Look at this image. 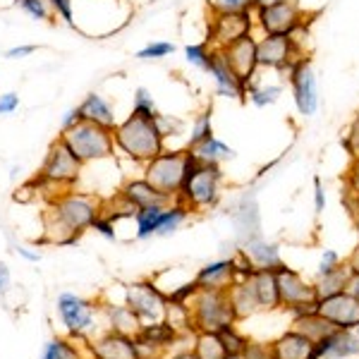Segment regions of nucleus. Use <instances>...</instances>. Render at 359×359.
<instances>
[{
    "label": "nucleus",
    "mask_w": 359,
    "mask_h": 359,
    "mask_svg": "<svg viewBox=\"0 0 359 359\" xmlns=\"http://www.w3.org/2000/svg\"><path fill=\"white\" fill-rule=\"evenodd\" d=\"M98 213H101V201L94 194L65 189L53 201H48V208L43 213L41 242L57 247L77 245Z\"/></svg>",
    "instance_id": "nucleus-1"
},
{
    "label": "nucleus",
    "mask_w": 359,
    "mask_h": 359,
    "mask_svg": "<svg viewBox=\"0 0 359 359\" xmlns=\"http://www.w3.org/2000/svg\"><path fill=\"white\" fill-rule=\"evenodd\" d=\"M79 175H82V163L74 158V154L65 147L60 137L53 139L48 147V154L43 158V165L39 172L27 182L29 189L36 194H43L46 201H53L57 192H65L77 184Z\"/></svg>",
    "instance_id": "nucleus-2"
},
{
    "label": "nucleus",
    "mask_w": 359,
    "mask_h": 359,
    "mask_svg": "<svg viewBox=\"0 0 359 359\" xmlns=\"http://www.w3.org/2000/svg\"><path fill=\"white\" fill-rule=\"evenodd\" d=\"M115 151H120L127 161L144 165L165 149V139L161 135L156 120L127 115L123 123L113 127Z\"/></svg>",
    "instance_id": "nucleus-3"
},
{
    "label": "nucleus",
    "mask_w": 359,
    "mask_h": 359,
    "mask_svg": "<svg viewBox=\"0 0 359 359\" xmlns=\"http://www.w3.org/2000/svg\"><path fill=\"white\" fill-rule=\"evenodd\" d=\"M223 177L221 163H199V158L187 149V172L175 201H182L184 206H189V211H206L218 206Z\"/></svg>",
    "instance_id": "nucleus-4"
},
{
    "label": "nucleus",
    "mask_w": 359,
    "mask_h": 359,
    "mask_svg": "<svg viewBox=\"0 0 359 359\" xmlns=\"http://www.w3.org/2000/svg\"><path fill=\"white\" fill-rule=\"evenodd\" d=\"M55 314L60 318V326L65 328V335L79 343H86L94 338L101 323V299H86L74 292H60L55 299Z\"/></svg>",
    "instance_id": "nucleus-5"
},
{
    "label": "nucleus",
    "mask_w": 359,
    "mask_h": 359,
    "mask_svg": "<svg viewBox=\"0 0 359 359\" xmlns=\"http://www.w3.org/2000/svg\"><path fill=\"white\" fill-rule=\"evenodd\" d=\"M57 137L65 142V147L82 165L96 163V161H108L115 156V139L111 127H101L84 120V123L60 132Z\"/></svg>",
    "instance_id": "nucleus-6"
},
{
    "label": "nucleus",
    "mask_w": 359,
    "mask_h": 359,
    "mask_svg": "<svg viewBox=\"0 0 359 359\" xmlns=\"http://www.w3.org/2000/svg\"><path fill=\"white\" fill-rule=\"evenodd\" d=\"M309 15L297 0H276V3L259 5L254 10V25L264 34H283L297 36L309 29Z\"/></svg>",
    "instance_id": "nucleus-7"
},
{
    "label": "nucleus",
    "mask_w": 359,
    "mask_h": 359,
    "mask_svg": "<svg viewBox=\"0 0 359 359\" xmlns=\"http://www.w3.org/2000/svg\"><path fill=\"white\" fill-rule=\"evenodd\" d=\"M144 177L161 189L163 194L175 199L180 187H182L184 172H187V147L184 149H163L158 156L142 165Z\"/></svg>",
    "instance_id": "nucleus-8"
},
{
    "label": "nucleus",
    "mask_w": 359,
    "mask_h": 359,
    "mask_svg": "<svg viewBox=\"0 0 359 359\" xmlns=\"http://www.w3.org/2000/svg\"><path fill=\"white\" fill-rule=\"evenodd\" d=\"M189 314H192L194 333L218 331L225 323H237L233 304H230V299H228V292L199 290L194 302L189 304Z\"/></svg>",
    "instance_id": "nucleus-9"
},
{
    "label": "nucleus",
    "mask_w": 359,
    "mask_h": 359,
    "mask_svg": "<svg viewBox=\"0 0 359 359\" xmlns=\"http://www.w3.org/2000/svg\"><path fill=\"white\" fill-rule=\"evenodd\" d=\"M125 304L135 311L142 323L161 321L168 311V294L156 285L154 278H142L125 285Z\"/></svg>",
    "instance_id": "nucleus-10"
},
{
    "label": "nucleus",
    "mask_w": 359,
    "mask_h": 359,
    "mask_svg": "<svg viewBox=\"0 0 359 359\" xmlns=\"http://www.w3.org/2000/svg\"><path fill=\"white\" fill-rule=\"evenodd\" d=\"M254 10H235V13H225V10H211V20H208V36L206 43L211 48H225L237 39L247 36L254 32Z\"/></svg>",
    "instance_id": "nucleus-11"
},
{
    "label": "nucleus",
    "mask_w": 359,
    "mask_h": 359,
    "mask_svg": "<svg viewBox=\"0 0 359 359\" xmlns=\"http://www.w3.org/2000/svg\"><path fill=\"white\" fill-rule=\"evenodd\" d=\"M257 55H259V67L285 72L297 57L304 55V46L302 39L297 36L264 34L262 39H257Z\"/></svg>",
    "instance_id": "nucleus-12"
},
{
    "label": "nucleus",
    "mask_w": 359,
    "mask_h": 359,
    "mask_svg": "<svg viewBox=\"0 0 359 359\" xmlns=\"http://www.w3.org/2000/svg\"><path fill=\"white\" fill-rule=\"evenodd\" d=\"M287 72V82H290L294 106H297L299 115L309 118L318 111V84H316V74L311 69L309 57L302 55L292 62Z\"/></svg>",
    "instance_id": "nucleus-13"
},
{
    "label": "nucleus",
    "mask_w": 359,
    "mask_h": 359,
    "mask_svg": "<svg viewBox=\"0 0 359 359\" xmlns=\"http://www.w3.org/2000/svg\"><path fill=\"white\" fill-rule=\"evenodd\" d=\"M89 359H139L135 335L115 333V331H98L94 338L86 340Z\"/></svg>",
    "instance_id": "nucleus-14"
},
{
    "label": "nucleus",
    "mask_w": 359,
    "mask_h": 359,
    "mask_svg": "<svg viewBox=\"0 0 359 359\" xmlns=\"http://www.w3.org/2000/svg\"><path fill=\"white\" fill-rule=\"evenodd\" d=\"M223 57L228 60L230 69L240 77L242 84H252L257 79L259 72V55H257V36L254 34H247V36L237 39L230 46L221 48Z\"/></svg>",
    "instance_id": "nucleus-15"
},
{
    "label": "nucleus",
    "mask_w": 359,
    "mask_h": 359,
    "mask_svg": "<svg viewBox=\"0 0 359 359\" xmlns=\"http://www.w3.org/2000/svg\"><path fill=\"white\" fill-rule=\"evenodd\" d=\"M278 278V292H280V309H290L297 304H311L316 302L314 283L304 280L299 271L290 269L287 264H280L273 271Z\"/></svg>",
    "instance_id": "nucleus-16"
},
{
    "label": "nucleus",
    "mask_w": 359,
    "mask_h": 359,
    "mask_svg": "<svg viewBox=\"0 0 359 359\" xmlns=\"http://www.w3.org/2000/svg\"><path fill=\"white\" fill-rule=\"evenodd\" d=\"M316 311L333 323L338 331H355L359 326V299L350 292H338L333 297L316 299Z\"/></svg>",
    "instance_id": "nucleus-17"
},
{
    "label": "nucleus",
    "mask_w": 359,
    "mask_h": 359,
    "mask_svg": "<svg viewBox=\"0 0 359 359\" xmlns=\"http://www.w3.org/2000/svg\"><path fill=\"white\" fill-rule=\"evenodd\" d=\"M359 357V335L355 331H333L316 340L306 359H350Z\"/></svg>",
    "instance_id": "nucleus-18"
},
{
    "label": "nucleus",
    "mask_w": 359,
    "mask_h": 359,
    "mask_svg": "<svg viewBox=\"0 0 359 359\" xmlns=\"http://www.w3.org/2000/svg\"><path fill=\"white\" fill-rule=\"evenodd\" d=\"M213 79V86H216V94L223 98H235V101H245L249 86L240 82V77L230 69L228 60L223 57V53L218 48H213V57L211 65H208V72Z\"/></svg>",
    "instance_id": "nucleus-19"
},
{
    "label": "nucleus",
    "mask_w": 359,
    "mask_h": 359,
    "mask_svg": "<svg viewBox=\"0 0 359 359\" xmlns=\"http://www.w3.org/2000/svg\"><path fill=\"white\" fill-rule=\"evenodd\" d=\"M118 194L123 196L135 211H139V208H149V206H168L172 201V196H168L161 192V189H156L144 175L127 180L123 187H120Z\"/></svg>",
    "instance_id": "nucleus-20"
},
{
    "label": "nucleus",
    "mask_w": 359,
    "mask_h": 359,
    "mask_svg": "<svg viewBox=\"0 0 359 359\" xmlns=\"http://www.w3.org/2000/svg\"><path fill=\"white\" fill-rule=\"evenodd\" d=\"M235 280H237V276H235L233 259H218V262L201 266L194 273V283L199 285V290L228 292Z\"/></svg>",
    "instance_id": "nucleus-21"
},
{
    "label": "nucleus",
    "mask_w": 359,
    "mask_h": 359,
    "mask_svg": "<svg viewBox=\"0 0 359 359\" xmlns=\"http://www.w3.org/2000/svg\"><path fill=\"white\" fill-rule=\"evenodd\" d=\"M101 323L106 331L125 333V335H137V331L142 328L139 316L125 302L123 304L101 302Z\"/></svg>",
    "instance_id": "nucleus-22"
},
{
    "label": "nucleus",
    "mask_w": 359,
    "mask_h": 359,
    "mask_svg": "<svg viewBox=\"0 0 359 359\" xmlns=\"http://www.w3.org/2000/svg\"><path fill=\"white\" fill-rule=\"evenodd\" d=\"M257 302L262 306V311H276L280 309V292H278V278L273 271L269 269H257L254 276L249 278Z\"/></svg>",
    "instance_id": "nucleus-23"
},
{
    "label": "nucleus",
    "mask_w": 359,
    "mask_h": 359,
    "mask_svg": "<svg viewBox=\"0 0 359 359\" xmlns=\"http://www.w3.org/2000/svg\"><path fill=\"white\" fill-rule=\"evenodd\" d=\"M311 347H314V343L306 335L287 328L285 333L278 335L271 343V352H273L276 359H306L311 355Z\"/></svg>",
    "instance_id": "nucleus-24"
},
{
    "label": "nucleus",
    "mask_w": 359,
    "mask_h": 359,
    "mask_svg": "<svg viewBox=\"0 0 359 359\" xmlns=\"http://www.w3.org/2000/svg\"><path fill=\"white\" fill-rule=\"evenodd\" d=\"M79 111H82V118L86 120V123H94V125H101V127H111V130H113L115 125H118L113 106L101 94H96V91H91V94L84 96V101L79 103Z\"/></svg>",
    "instance_id": "nucleus-25"
},
{
    "label": "nucleus",
    "mask_w": 359,
    "mask_h": 359,
    "mask_svg": "<svg viewBox=\"0 0 359 359\" xmlns=\"http://www.w3.org/2000/svg\"><path fill=\"white\" fill-rule=\"evenodd\" d=\"M228 299H230V304H233L237 321H242V318H249V316L257 314V311H262V306H259V302H257V294H254L249 280H235L233 287L228 290Z\"/></svg>",
    "instance_id": "nucleus-26"
},
{
    "label": "nucleus",
    "mask_w": 359,
    "mask_h": 359,
    "mask_svg": "<svg viewBox=\"0 0 359 359\" xmlns=\"http://www.w3.org/2000/svg\"><path fill=\"white\" fill-rule=\"evenodd\" d=\"M41 359H89V352H86V345L79 343V340L57 335V338H50L43 345Z\"/></svg>",
    "instance_id": "nucleus-27"
},
{
    "label": "nucleus",
    "mask_w": 359,
    "mask_h": 359,
    "mask_svg": "<svg viewBox=\"0 0 359 359\" xmlns=\"http://www.w3.org/2000/svg\"><path fill=\"white\" fill-rule=\"evenodd\" d=\"M347 280H350V269L345 266V262L338 266V269L328 271L323 276H316L314 280V290H316V299L323 297H333L338 292H345Z\"/></svg>",
    "instance_id": "nucleus-28"
},
{
    "label": "nucleus",
    "mask_w": 359,
    "mask_h": 359,
    "mask_svg": "<svg viewBox=\"0 0 359 359\" xmlns=\"http://www.w3.org/2000/svg\"><path fill=\"white\" fill-rule=\"evenodd\" d=\"M292 331H297V333H302L306 335V338L311 340V343H316V340H321V338H326L328 333H333V331H338V328L333 326L328 318H323L318 311H314V314H306V316H297V318H292Z\"/></svg>",
    "instance_id": "nucleus-29"
},
{
    "label": "nucleus",
    "mask_w": 359,
    "mask_h": 359,
    "mask_svg": "<svg viewBox=\"0 0 359 359\" xmlns=\"http://www.w3.org/2000/svg\"><path fill=\"white\" fill-rule=\"evenodd\" d=\"M189 151L199 158V163H223V161L235 158V149H230L228 144L221 142L218 137H211V139H206V142L196 144Z\"/></svg>",
    "instance_id": "nucleus-30"
},
{
    "label": "nucleus",
    "mask_w": 359,
    "mask_h": 359,
    "mask_svg": "<svg viewBox=\"0 0 359 359\" xmlns=\"http://www.w3.org/2000/svg\"><path fill=\"white\" fill-rule=\"evenodd\" d=\"M245 252L249 254V259L254 262L257 269H269V271H276L280 264H285L280 259V252H278L276 245H269V242H249Z\"/></svg>",
    "instance_id": "nucleus-31"
},
{
    "label": "nucleus",
    "mask_w": 359,
    "mask_h": 359,
    "mask_svg": "<svg viewBox=\"0 0 359 359\" xmlns=\"http://www.w3.org/2000/svg\"><path fill=\"white\" fill-rule=\"evenodd\" d=\"M189 213H192V211H189V206H184L182 201L172 199L170 204L163 208V216H161V223H158V230H156V235L168 237V235L177 233L180 225H182L189 218Z\"/></svg>",
    "instance_id": "nucleus-32"
},
{
    "label": "nucleus",
    "mask_w": 359,
    "mask_h": 359,
    "mask_svg": "<svg viewBox=\"0 0 359 359\" xmlns=\"http://www.w3.org/2000/svg\"><path fill=\"white\" fill-rule=\"evenodd\" d=\"M192 350L196 352V357H199V359H223L225 357V347H223L221 338H218L216 331L194 333Z\"/></svg>",
    "instance_id": "nucleus-33"
},
{
    "label": "nucleus",
    "mask_w": 359,
    "mask_h": 359,
    "mask_svg": "<svg viewBox=\"0 0 359 359\" xmlns=\"http://www.w3.org/2000/svg\"><path fill=\"white\" fill-rule=\"evenodd\" d=\"M163 208L165 206H149V208H139L135 211V237L137 240H149V237L156 235L161 223V216H163Z\"/></svg>",
    "instance_id": "nucleus-34"
},
{
    "label": "nucleus",
    "mask_w": 359,
    "mask_h": 359,
    "mask_svg": "<svg viewBox=\"0 0 359 359\" xmlns=\"http://www.w3.org/2000/svg\"><path fill=\"white\" fill-rule=\"evenodd\" d=\"M280 96H283V86L280 84H257V82H252V84H249V91H247V98L257 108L273 106Z\"/></svg>",
    "instance_id": "nucleus-35"
},
{
    "label": "nucleus",
    "mask_w": 359,
    "mask_h": 359,
    "mask_svg": "<svg viewBox=\"0 0 359 359\" xmlns=\"http://www.w3.org/2000/svg\"><path fill=\"white\" fill-rule=\"evenodd\" d=\"M216 333H218V338H221V343L225 347V355H242L245 347L249 345L247 335L240 333L237 323H225V326L218 328Z\"/></svg>",
    "instance_id": "nucleus-36"
},
{
    "label": "nucleus",
    "mask_w": 359,
    "mask_h": 359,
    "mask_svg": "<svg viewBox=\"0 0 359 359\" xmlns=\"http://www.w3.org/2000/svg\"><path fill=\"white\" fill-rule=\"evenodd\" d=\"M211 137H216V135H213L211 108H208V111L196 115V120L192 125V135H189V139H187V149H192V147H196V144L206 142V139H211Z\"/></svg>",
    "instance_id": "nucleus-37"
},
{
    "label": "nucleus",
    "mask_w": 359,
    "mask_h": 359,
    "mask_svg": "<svg viewBox=\"0 0 359 359\" xmlns=\"http://www.w3.org/2000/svg\"><path fill=\"white\" fill-rule=\"evenodd\" d=\"M132 115L149 118V120H156V115H158L154 94L147 89V86H137V89H135V106H132Z\"/></svg>",
    "instance_id": "nucleus-38"
},
{
    "label": "nucleus",
    "mask_w": 359,
    "mask_h": 359,
    "mask_svg": "<svg viewBox=\"0 0 359 359\" xmlns=\"http://www.w3.org/2000/svg\"><path fill=\"white\" fill-rule=\"evenodd\" d=\"M165 294H168V304L170 306H189L194 302L196 294H199V285H196L194 278H192V280L180 283V285H175L170 292H165Z\"/></svg>",
    "instance_id": "nucleus-39"
},
{
    "label": "nucleus",
    "mask_w": 359,
    "mask_h": 359,
    "mask_svg": "<svg viewBox=\"0 0 359 359\" xmlns=\"http://www.w3.org/2000/svg\"><path fill=\"white\" fill-rule=\"evenodd\" d=\"M184 57H187L189 65H194V67L208 72V65H211V57H213V48L206 41L189 43V46H184Z\"/></svg>",
    "instance_id": "nucleus-40"
},
{
    "label": "nucleus",
    "mask_w": 359,
    "mask_h": 359,
    "mask_svg": "<svg viewBox=\"0 0 359 359\" xmlns=\"http://www.w3.org/2000/svg\"><path fill=\"white\" fill-rule=\"evenodd\" d=\"M175 53V43H170V41H149L144 48H139L137 50V60H144V62H149V60H163V57L168 55H172Z\"/></svg>",
    "instance_id": "nucleus-41"
},
{
    "label": "nucleus",
    "mask_w": 359,
    "mask_h": 359,
    "mask_svg": "<svg viewBox=\"0 0 359 359\" xmlns=\"http://www.w3.org/2000/svg\"><path fill=\"white\" fill-rule=\"evenodd\" d=\"M20 5V10L39 22H53V10H50L48 0H15Z\"/></svg>",
    "instance_id": "nucleus-42"
},
{
    "label": "nucleus",
    "mask_w": 359,
    "mask_h": 359,
    "mask_svg": "<svg viewBox=\"0 0 359 359\" xmlns=\"http://www.w3.org/2000/svg\"><path fill=\"white\" fill-rule=\"evenodd\" d=\"M156 125H158V130H161V135H163V139L182 135V130H184V123H182V120L170 118V115H163V113L156 115Z\"/></svg>",
    "instance_id": "nucleus-43"
},
{
    "label": "nucleus",
    "mask_w": 359,
    "mask_h": 359,
    "mask_svg": "<svg viewBox=\"0 0 359 359\" xmlns=\"http://www.w3.org/2000/svg\"><path fill=\"white\" fill-rule=\"evenodd\" d=\"M50 10L55 17H60L67 27H77L74 25V0H48Z\"/></svg>",
    "instance_id": "nucleus-44"
},
{
    "label": "nucleus",
    "mask_w": 359,
    "mask_h": 359,
    "mask_svg": "<svg viewBox=\"0 0 359 359\" xmlns=\"http://www.w3.org/2000/svg\"><path fill=\"white\" fill-rule=\"evenodd\" d=\"M340 147L345 149L350 158L359 154V115H357L355 120H352V125H350V130H347V135L340 139Z\"/></svg>",
    "instance_id": "nucleus-45"
},
{
    "label": "nucleus",
    "mask_w": 359,
    "mask_h": 359,
    "mask_svg": "<svg viewBox=\"0 0 359 359\" xmlns=\"http://www.w3.org/2000/svg\"><path fill=\"white\" fill-rule=\"evenodd\" d=\"M94 233H98L101 237H106V240H118V230H115V223L111 221L108 216H103V213H98V216L94 218V223H91V228Z\"/></svg>",
    "instance_id": "nucleus-46"
},
{
    "label": "nucleus",
    "mask_w": 359,
    "mask_h": 359,
    "mask_svg": "<svg viewBox=\"0 0 359 359\" xmlns=\"http://www.w3.org/2000/svg\"><path fill=\"white\" fill-rule=\"evenodd\" d=\"M345 192L347 194L359 192V154L350 158V168L345 172Z\"/></svg>",
    "instance_id": "nucleus-47"
},
{
    "label": "nucleus",
    "mask_w": 359,
    "mask_h": 359,
    "mask_svg": "<svg viewBox=\"0 0 359 359\" xmlns=\"http://www.w3.org/2000/svg\"><path fill=\"white\" fill-rule=\"evenodd\" d=\"M242 357L245 359H276L273 352H271V343H252L249 340V345L245 347V352H242Z\"/></svg>",
    "instance_id": "nucleus-48"
},
{
    "label": "nucleus",
    "mask_w": 359,
    "mask_h": 359,
    "mask_svg": "<svg viewBox=\"0 0 359 359\" xmlns=\"http://www.w3.org/2000/svg\"><path fill=\"white\" fill-rule=\"evenodd\" d=\"M340 264H343V257H340L338 252H333V249H326V252L321 254V262H318V271H316V276L328 273V271L338 269Z\"/></svg>",
    "instance_id": "nucleus-49"
},
{
    "label": "nucleus",
    "mask_w": 359,
    "mask_h": 359,
    "mask_svg": "<svg viewBox=\"0 0 359 359\" xmlns=\"http://www.w3.org/2000/svg\"><path fill=\"white\" fill-rule=\"evenodd\" d=\"M211 10H225V13H235V10H254L252 0H213Z\"/></svg>",
    "instance_id": "nucleus-50"
},
{
    "label": "nucleus",
    "mask_w": 359,
    "mask_h": 359,
    "mask_svg": "<svg viewBox=\"0 0 359 359\" xmlns=\"http://www.w3.org/2000/svg\"><path fill=\"white\" fill-rule=\"evenodd\" d=\"M17 108H20V94L8 91V94L0 96V118H3V115H13Z\"/></svg>",
    "instance_id": "nucleus-51"
},
{
    "label": "nucleus",
    "mask_w": 359,
    "mask_h": 359,
    "mask_svg": "<svg viewBox=\"0 0 359 359\" xmlns=\"http://www.w3.org/2000/svg\"><path fill=\"white\" fill-rule=\"evenodd\" d=\"M34 53H36V46H34V43H22V46H13V48L5 53V57H8V60H22V57H29Z\"/></svg>",
    "instance_id": "nucleus-52"
},
{
    "label": "nucleus",
    "mask_w": 359,
    "mask_h": 359,
    "mask_svg": "<svg viewBox=\"0 0 359 359\" xmlns=\"http://www.w3.org/2000/svg\"><path fill=\"white\" fill-rule=\"evenodd\" d=\"M79 123H84V118H82V111H79V106H74V108H69L65 115H62L60 132H65V130H69V127H74V125H79Z\"/></svg>",
    "instance_id": "nucleus-53"
},
{
    "label": "nucleus",
    "mask_w": 359,
    "mask_h": 359,
    "mask_svg": "<svg viewBox=\"0 0 359 359\" xmlns=\"http://www.w3.org/2000/svg\"><path fill=\"white\" fill-rule=\"evenodd\" d=\"M326 208V192H323V182L321 177H314V211L323 213Z\"/></svg>",
    "instance_id": "nucleus-54"
},
{
    "label": "nucleus",
    "mask_w": 359,
    "mask_h": 359,
    "mask_svg": "<svg viewBox=\"0 0 359 359\" xmlns=\"http://www.w3.org/2000/svg\"><path fill=\"white\" fill-rule=\"evenodd\" d=\"M15 252H17V257L27 259V262H32V264H39V262H41V252H32L29 247L17 245V247H15Z\"/></svg>",
    "instance_id": "nucleus-55"
},
{
    "label": "nucleus",
    "mask_w": 359,
    "mask_h": 359,
    "mask_svg": "<svg viewBox=\"0 0 359 359\" xmlns=\"http://www.w3.org/2000/svg\"><path fill=\"white\" fill-rule=\"evenodd\" d=\"M345 266L350 269V273H359V242H357V247L352 249L350 254H347Z\"/></svg>",
    "instance_id": "nucleus-56"
},
{
    "label": "nucleus",
    "mask_w": 359,
    "mask_h": 359,
    "mask_svg": "<svg viewBox=\"0 0 359 359\" xmlns=\"http://www.w3.org/2000/svg\"><path fill=\"white\" fill-rule=\"evenodd\" d=\"M163 359H199V357H196V352L192 347H184V350H175L172 355H168Z\"/></svg>",
    "instance_id": "nucleus-57"
},
{
    "label": "nucleus",
    "mask_w": 359,
    "mask_h": 359,
    "mask_svg": "<svg viewBox=\"0 0 359 359\" xmlns=\"http://www.w3.org/2000/svg\"><path fill=\"white\" fill-rule=\"evenodd\" d=\"M10 287V269L0 262V292H5Z\"/></svg>",
    "instance_id": "nucleus-58"
},
{
    "label": "nucleus",
    "mask_w": 359,
    "mask_h": 359,
    "mask_svg": "<svg viewBox=\"0 0 359 359\" xmlns=\"http://www.w3.org/2000/svg\"><path fill=\"white\" fill-rule=\"evenodd\" d=\"M347 292L352 294V297L359 299V273H350V280H347Z\"/></svg>",
    "instance_id": "nucleus-59"
},
{
    "label": "nucleus",
    "mask_w": 359,
    "mask_h": 359,
    "mask_svg": "<svg viewBox=\"0 0 359 359\" xmlns=\"http://www.w3.org/2000/svg\"><path fill=\"white\" fill-rule=\"evenodd\" d=\"M350 199H352V206H355V213H359V192L357 194H350Z\"/></svg>",
    "instance_id": "nucleus-60"
},
{
    "label": "nucleus",
    "mask_w": 359,
    "mask_h": 359,
    "mask_svg": "<svg viewBox=\"0 0 359 359\" xmlns=\"http://www.w3.org/2000/svg\"><path fill=\"white\" fill-rule=\"evenodd\" d=\"M266 3H276V0H252V8L257 10L259 5H266Z\"/></svg>",
    "instance_id": "nucleus-61"
},
{
    "label": "nucleus",
    "mask_w": 359,
    "mask_h": 359,
    "mask_svg": "<svg viewBox=\"0 0 359 359\" xmlns=\"http://www.w3.org/2000/svg\"><path fill=\"white\" fill-rule=\"evenodd\" d=\"M352 223H355V233H357V242H359V213L352 218Z\"/></svg>",
    "instance_id": "nucleus-62"
},
{
    "label": "nucleus",
    "mask_w": 359,
    "mask_h": 359,
    "mask_svg": "<svg viewBox=\"0 0 359 359\" xmlns=\"http://www.w3.org/2000/svg\"><path fill=\"white\" fill-rule=\"evenodd\" d=\"M223 359H245V357H242V355H225Z\"/></svg>",
    "instance_id": "nucleus-63"
},
{
    "label": "nucleus",
    "mask_w": 359,
    "mask_h": 359,
    "mask_svg": "<svg viewBox=\"0 0 359 359\" xmlns=\"http://www.w3.org/2000/svg\"><path fill=\"white\" fill-rule=\"evenodd\" d=\"M355 333H357V335H359V326H357V328H355Z\"/></svg>",
    "instance_id": "nucleus-64"
}]
</instances>
